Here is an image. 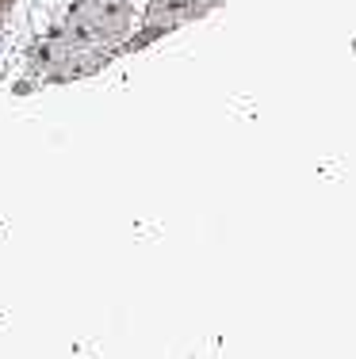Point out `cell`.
Returning <instances> with one entry per match:
<instances>
[{
  "instance_id": "6da1fadb",
  "label": "cell",
  "mask_w": 356,
  "mask_h": 359,
  "mask_svg": "<svg viewBox=\"0 0 356 359\" xmlns=\"http://www.w3.org/2000/svg\"><path fill=\"white\" fill-rule=\"evenodd\" d=\"M12 8H15V0H0V15H4V12H12Z\"/></svg>"
}]
</instances>
